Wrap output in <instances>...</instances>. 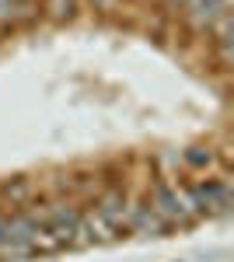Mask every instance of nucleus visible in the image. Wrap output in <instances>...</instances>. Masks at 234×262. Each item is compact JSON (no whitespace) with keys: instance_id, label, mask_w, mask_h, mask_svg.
Returning <instances> with one entry per match:
<instances>
[{"instance_id":"obj_1","label":"nucleus","mask_w":234,"mask_h":262,"mask_svg":"<svg viewBox=\"0 0 234 262\" xmlns=\"http://www.w3.org/2000/svg\"><path fill=\"white\" fill-rule=\"evenodd\" d=\"M91 4H95V7H109L112 0H91Z\"/></svg>"}]
</instances>
